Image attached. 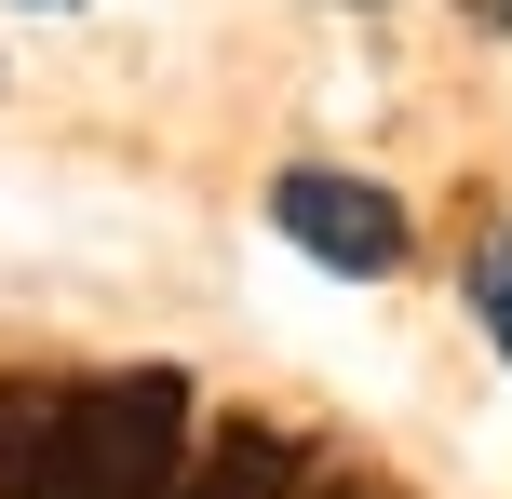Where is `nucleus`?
I'll return each instance as SVG.
<instances>
[{
  "instance_id": "f257e3e1",
  "label": "nucleus",
  "mask_w": 512,
  "mask_h": 499,
  "mask_svg": "<svg viewBox=\"0 0 512 499\" xmlns=\"http://www.w3.org/2000/svg\"><path fill=\"white\" fill-rule=\"evenodd\" d=\"M176 486H189V378H176V365L68 378V419H54V499H176Z\"/></svg>"
},
{
  "instance_id": "f03ea898",
  "label": "nucleus",
  "mask_w": 512,
  "mask_h": 499,
  "mask_svg": "<svg viewBox=\"0 0 512 499\" xmlns=\"http://www.w3.org/2000/svg\"><path fill=\"white\" fill-rule=\"evenodd\" d=\"M270 230L297 243L310 270H351V284H391L418 257V216L391 203L378 176H337V162H283L270 176Z\"/></svg>"
},
{
  "instance_id": "7ed1b4c3",
  "label": "nucleus",
  "mask_w": 512,
  "mask_h": 499,
  "mask_svg": "<svg viewBox=\"0 0 512 499\" xmlns=\"http://www.w3.org/2000/svg\"><path fill=\"white\" fill-rule=\"evenodd\" d=\"M310 486V459H297V432H270V419H243V432H216L203 459H189V486L176 499H297Z\"/></svg>"
},
{
  "instance_id": "20e7f679",
  "label": "nucleus",
  "mask_w": 512,
  "mask_h": 499,
  "mask_svg": "<svg viewBox=\"0 0 512 499\" xmlns=\"http://www.w3.org/2000/svg\"><path fill=\"white\" fill-rule=\"evenodd\" d=\"M54 419L68 378H0V499H54Z\"/></svg>"
},
{
  "instance_id": "39448f33",
  "label": "nucleus",
  "mask_w": 512,
  "mask_h": 499,
  "mask_svg": "<svg viewBox=\"0 0 512 499\" xmlns=\"http://www.w3.org/2000/svg\"><path fill=\"white\" fill-rule=\"evenodd\" d=\"M459 284H472V324L512 351V230H486V243H472V270H459Z\"/></svg>"
},
{
  "instance_id": "423d86ee",
  "label": "nucleus",
  "mask_w": 512,
  "mask_h": 499,
  "mask_svg": "<svg viewBox=\"0 0 512 499\" xmlns=\"http://www.w3.org/2000/svg\"><path fill=\"white\" fill-rule=\"evenodd\" d=\"M297 499H391V486H378V473H310Z\"/></svg>"
},
{
  "instance_id": "0eeeda50",
  "label": "nucleus",
  "mask_w": 512,
  "mask_h": 499,
  "mask_svg": "<svg viewBox=\"0 0 512 499\" xmlns=\"http://www.w3.org/2000/svg\"><path fill=\"white\" fill-rule=\"evenodd\" d=\"M459 14H472V27H512V0H459Z\"/></svg>"
},
{
  "instance_id": "6e6552de",
  "label": "nucleus",
  "mask_w": 512,
  "mask_h": 499,
  "mask_svg": "<svg viewBox=\"0 0 512 499\" xmlns=\"http://www.w3.org/2000/svg\"><path fill=\"white\" fill-rule=\"evenodd\" d=\"M41 14H54V0H41Z\"/></svg>"
}]
</instances>
